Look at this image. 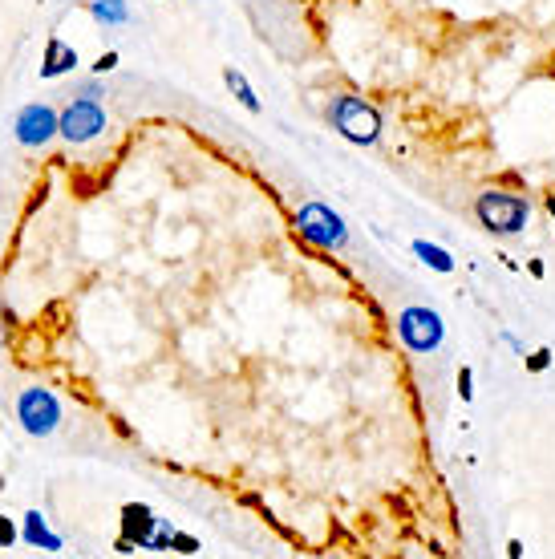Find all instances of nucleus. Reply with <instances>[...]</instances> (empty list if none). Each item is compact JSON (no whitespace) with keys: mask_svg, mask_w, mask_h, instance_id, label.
Wrapping results in <instances>:
<instances>
[{"mask_svg":"<svg viewBox=\"0 0 555 559\" xmlns=\"http://www.w3.org/2000/svg\"><path fill=\"white\" fill-rule=\"evenodd\" d=\"M329 118H333V130H337L341 138L357 142V146H373V142L381 138V114H377L369 102H361L357 94H341V98L333 102Z\"/></svg>","mask_w":555,"mask_h":559,"instance_id":"1","label":"nucleus"},{"mask_svg":"<svg viewBox=\"0 0 555 559\" xmlns=\"http://www.w3.org/2000/svg\"><path fill=\"white\" fill-rule=\"evenodd\" d=\"M474 211H479V223H483L491 235H519V231L527 227V219H531L527 199H519V195H503V191H487V195H479Z\"/></svg>","mask_w":555,"mask_h":559,"instance_id":"2","label":"nucleus"},{"mask_svg":"<svg viewBox=\"0 0 555 559\" xmlns=\"http://www.w3.org/2000/svg\"><path fill=\"white\" fill-rule=\"evenodd\" d=\"M296 231L308 239V244H316V248H345V239H349L341 215L333 207H325V203L300 207L296 211Z\"/></svg>","mask_w":555,"mask_h":559,"instance_id":"3","label":"nucleus"},{"mask_svg":"<svg viewBox=\"0 0 555 559\" xmlns=\"http://www.w3.org/2000/svg\"><path fill=\"white\" fill-rule=\"evenodd\" d=\"M398 333H402V341H406L414 353H434V349L442 345V337H446L442 316H438L434 308H406L402 321H398Z\"/></svg>","mask_w":555,"mask_h":559,"instance_id":"4","label":"nucleus"},{"mask_svg":"<svg viewBox=\"0 0 555 559\" xmlns=\"http://www.w3.org/2000/svg\"><path fill=\"white\" fill-rule=\"evenodd\" d=\"M17 418H21V426H25L29 434L45 438V434L57 430V422H61V406H57V397L45 393V389H25V393H21V402H17Z\"/></svg>","mask_w":555,"mask_h":559,"instance_id":"5","label":"nucleus"},{"mask_svg":"<svg viewBox=\"0 0 555 559\" xmlns=\"http://www.w3.org/2000/svg\"><path fill=\"white\" fill-rule=\"evenodd\" d=\"M102 126H106V114H102V106L90 102V98H77V102L61 114V134H65L69 142H90V138L102 134Z\"/></svg>","mask_w":555,"mask_h":559,"instance_id":"6","label":"nucleus"},{"mask_svg":"<svg viewBox=\"0 0 555 559\" xmlns=\"http://www.w3.org/2000/svg\"><path fill=\"white\" fill-rule=\"evenodd\" d=\"M53 134H61V118L49 106H25L17 118V138L21 146H45Z\"/></svg>","mask_w":555,"mask_h":559,"instance_id":"7","label":"nucleus"},{"mask_svg":"<svg viewBox=\"0 0 555 559\" xmlns=\"http://www.w3.org/2000/svg\"><path fill=\"white\" fill-rule=\"evenodd\" d=\"M154 531H158V519H154L146 507H126V511H122V535H126L122 543H130V539H134L138 547H146Z\"/></svg>","mask_w":555,"mask_h":559,"instance_id":"8","label":"nucleus"},{"mask_svg":"<svg viewBox=\"0 0 555 559\" xmlns=\"http://www.w3.org/2000/svg\"><path fill=\"white\" fill-rule=\"evenodd\" d=\"M414 256L426 264V268H434V272H454V260H450V252L446 248H438V244H430V239H414Z\"/></svg>","mask_w":555,"mask_h":559,"instance_id":"9","label":"nucleus"},{"mask_svg":"<svg viewBox=\"0 0 555 559\" xmlns=\"http://www.w3.org/2000/svg\"><path fill=\"white\" fill-rule=\"evenodd\" d=\"M223 82H227V90L235 94V98H240V106L244 110H252V114H260L264 106H260V98L252 94V86H248V77L240 73V69H223Z\"/></svg>","mask_w":555,"mask_h":559,"instance_id":"10","label":"nucleus"},{"mask_svg":"<svg viewBox=\"0 0 555 559\" xmlns=\"http://www.w3.org/2000/svg\"><path fill=\"white\" fill-rule=\"evenodd\" d=\"M25 539H29L33 547H45V551H57V547H61V539L45 527V515H37V511L25 515Z\"/></svg>","mask_w":555,"mask_h":559,"instance_id":"11","label":"nucleus"},{"mask_svg":"<svg viewBox=\"0 0 555 559\" xmlns=\"http://www.w3.org/2000/svg\"><path fill=\"white\" fill-rule=\"evenodd\" d=\"M77 57H73V49H65L61 41H49V65H45V77H53V73H61V69H69Z\"/></svg>","mask_w":555,"mask_h":559,"instance_id":"12","label":"nucleus"},{"mask_svg":"<svg viewBox=\"0 0 555 559\" xmlns=\"http://www.w3.org/2000/svg\"><path fill=\"white\" fill-rule=\"evenodd\" d=\"M94 17L118 25V21H126V5H122V0H98V5H94Z\"/></svg>","mask_w":555,"mask_h":559,"instance_id":"13","label":"nucleus"},{"mask_svg":"<svg viewBox=\"0 0 555 559\" xmlns=\"http://www.w3.org/2000/svg\"><path fill=\"white\" fill-rule=\"evenodd\" d=\"M551 357H555L551 349H535V353L527 357V369H531V373H543V369L551 365Z\"/></svg>","mask_w":555,"mask_h":559,"instance_id":"14","label":"nucleus"},{"mask_svg":"<svg viewBox=\"0 0 555 559\" xmlns=\"http://www.w3.org/2000/svg\"><path fill=\"white\" fill-rule=\"evenodd\" d=\"M17 539V531H13V523L9 519H0V547H9Z\"/></svg>","mask_w":555,"mask_h":559,"instance_id":"15","label":"nucleus"},{"mask_svg":"<svg viewBox=\"0 0 555 559\" xmlns=\"http://www.w3.org/2000/svg\"><path fill=\"white\" fill-rule=\"evenodd\" d=\"M458 381H462V385H458V389H462V397L470 402V393H474V389H470V381H474V373H470V369H462V373H458Z\"/></svg>","mask_w":555,"mask_h":559,"instance_id":"16","label":"nucleus"},{"mask_svg":"<svg viewBox=\"0 0 555 559\" xmlns=\"http://www.w3.org/2000/svg\"><path fill=\"white\" fill-rule=\"evenodd\" d=\"M547 215L555 219V195H547Z\"/></svg>","mask_w":555,"mask_h":559,"instance_id":"17","label":"nucleus"}]
</instances>
